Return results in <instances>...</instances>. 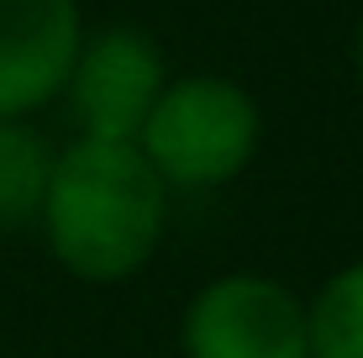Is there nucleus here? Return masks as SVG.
Masks as SVG:
<instances>
[{"instance_id":"5","label":"nucleus","mask_w":363,"mask_h":358,"mask_svg":"<svg viewBox=\"0 0 363 358\" xmlns=\"http://www.w3.org/2000/svg\"><path fill=\"white\" fill-rule=\"evenodd\" d=\"M74 0H0V121H21L69 84L79 58Z\"/></svg>"},{"instance_id":"3","label":"nucleus","mask_w":363,"mask_h":358,"mask_svg":"<svg viewBox=\"0 0 363 358\" xmlns=\"http://www.w3.org/2000/svg\"><path fill=\"white\" fill-rule=\"evenodd\" d=\"M184 358H311L306 306L269 274H221L184 311Z\"/></svg>"},{"instance_id":"4","label":"nucleus","mask_w":363,"mask_h":358,"mask_svg":"<svg viewBox=\"0 0 363 358\" xmlns=\"http://www.w3.org/2000/svg\"><path fill=\"white\" fill-rule=\"evenodd\" d=\"M64 90L90 142H137L147 111L164 95V58L143 32L111 27L79 43Z\"/></svg>"},{"instance_id":"8","label":"nucleus","mask_w":363,"mask_h":358,"mask_svg":"<svg viewBox=\"0 0 363 358\" xmlns=\"http://www.w3.org/2000/svg\"><path fill=\"white\" fill-rule=\"evenodd\" d=\"M358 74H363V21H358Z\"/></svg>"},{"instance_id":"7","label":"nucleus","mask_w":363,"mask_h":358,"mask_svg":"<svg viewBox=\"0 0 363 358\" xmlns=\"http://www.w3.org/2000/svg\"><path fill=\"white\" fill-rule=\"evenodd\" d=\"M311 358H363V264H347L306 306Z\"/></svg>"},{"instance_id":"6","label":"nucleus","mask_w":363,"mask_h":358,"mask_svg":"<svg viewBox=\"0 0 363 358\" xmlns=\"http://www.w3.org/2000/svg\"><path fill=\"white\" fill-rule=\"evenodd\" d=\"M53 153L27 121H0V227H27L43 216Z\"/></svg>"},{"instance_id":"2","label":"nucleus","mask_w":363,"mask_h":358,"mask_svg":"<svg viewBox=\"0 0 363 358\" xmlns=\"http://www.w3.org/2000/svg\"><path fill=\"white\" fill-rule=\"evenodd\" d=\"M258 147V106L242 84L216 79V74H190V79L164 84L153 101L137 153L147 158L164 190H211L247 169Z\"/></svg>"},{"instance_id":"1","label":"nucleus","mask_w":363,"mask_h":358,"mask_svg":"<svg viewBox=\"0 0 363 358\" xmlns=\"http://www.w3.org/2000/svg\"><path fill=\"white\" fill-rule=\"evenodd\" d=\"M169 190L147 169L137 142H90L79 138L53 158L43 195V232L53 258L90 285L132 279L164 237Z\"/></svg>"}]
</instances>
